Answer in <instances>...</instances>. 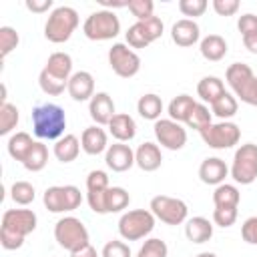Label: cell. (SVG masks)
Masks as SVG:
<instances>
[{"label": "cell", "instance_id": "cell-29", "mask_svg": "<svg viewBox=\"0 0 257 257\" xmlns=\"http://www.w3.org/2000/svg\"><path fill=\"white\" fill-rule=\"evenodd\" d=\"M137 110L145 120H159L161 112H163V100L159 94L155 92H147L139 98L137 102Z\"/></svg>", "mask_w": 257, "mask_h": 257}, {"label": "cell", "instance_id": "cell-7", "mask_svg": "<svg viewBox=\"0 0 257 257\" xmlns=\"http://www.w3.org/2000/svg\"><path fill=\"white\" fill-rule=\"evenodd\" d=\"M42 201L50 213H68L80 207L82 193L74 185H54L44 191Z\"/></svg>", "mask_w": 257, "mask_h": 257}, {"label": "cell", "instance_id": "cell-18", "mask_svg": "<svg viewBox=\"0 0 257 257\" xmlns=\"http://www.w3.org/2000/svg\"><path fill=\"white\" fill-rule=\"evenodd\" d=\"M171 38H173V42H175L177 46H183V48L193 46V44L199 42V38H201L199 24H197L195 20H191V18H181V20H177V22L173 24V28H171Z\"/></svg>", "mask_w": 257, "mask_h": 257}, {"label": "cell", "instance_id": "cell-27", "mask_svg": "<svg viewBox=\"0 0 257 257\" xmlns=\"http://www.w3.org/2000/svg\"><path fill=\"white\" fill-rule=\"evenodd\" d=\"M227 90H225V84L219 76H203L197 84V94L201 100L213 104L219 96H223Z\"/></svg>", "mask_w": 257, "mask_h": 257}, {"label": "cell", "instance_id": "cell-30", "mask_svg": "<svg viewBox=\"0 0 257 257\" xmlns=\"http://www.w3.org/2000/svg\"><path fill=\"white\" fill-rule=\"evenodd\" d=\"M195 100H193V96H189V94H179V96H175L171 102H169V118L171 120H177V122H187V118H189V114H191V110L195 108Z\"/></svg>", "mask_w": 257, "mask_h": 257}, {"label": "cell", "instance_id": "cell-41", "mask_svg": "<svg viewBox=\"0 0 257 257\" xmlns=\"http://www.w3.org/2000/svg\"><path fill=\"white\" fill-rule=\"evenodd\" d=\"M169 249H167V243L163 239H147L145 245L139 249L137 257H167Z\"/></svg>", "mask_w": 257, "mask_h": 257}, {"label": "cell", "instance_id": "cell-50", "mask_svg": "<svg viewBox=\"0 0 257 257\" xmlns=\"http://www.w3.org/2000/svg\"><path fill=\"white\" fill-rule=\"evenodd\" d=\"M26 8L30 12L42 14V12H48L52 8V0H26Z\"/></svg>", "mask_w": 257, "mask_h": 257}, {"label": "cell", "instance_id": "cell-4", "mask_svg": "<svg viewBox=\"0 0 257 257\" xmlns=\"http://www.w3.org/2000/svg\"><path fill=\"white\" fill-rule=\"evenodd\" d=\"M155 229V215L151 209H133L122 213L118 219V235L124 241H139L145 239Z\"/></svg>", "mask_w": 257, "mask_h": 257}, {"label": "cell", "instance_id": "cell-25", "mask_svg": "<svg viewBox=\"0 0 257 257\" xmlns=\"http://www.w3.org/2000/svg\"><path fill=\"white\" fill-rule=\"evenodd\" d=\"M80 149H82V147H80V141H78L76 135H64V137H60V139L54 143L52 153H54V157H56L60 163H72V161L78 157Z\"/></svg>", "mask_w": 257, "mask_h": 257}, {"label": "cell", "instance_id": "cell-14", "mask_svg": "<svg viewBox=\"0 0 257 257\" xmlns=\"http://www.w3.org/2000/svg\"><path fill=\"white\" fill-rule=\"evenodd\" d=\"M104 163L112 173H124L135 165V151L124 143L108 145L104 153Z\"/></svg>", "mask_w": 257, "mask_h": 257}, {"label": "cell", "instance_id": "cell-17", "mask_svg": "<svg viewBox=\"0 0 257 257\" xmlns=\"http://www.w3.org/2000/svg\"><path fill=\"white\" fill-rule=\"evenodd\" d=\"M80 147L90 157H96L100 153H106V149H108V137H106L104 128L98 126V124L86 126L82 131V135H80Z\"/></svg>", "mask_w": 257, "mask_h": 257}, {"label": "cell", "instance_id": "cell-10", "mask_svg": "<svg viewBox=\"0 0 257 257\" xmlns=\"http://www.w3.org/2000/svg\"><path fill=\"white\" fill-rule=\"evenodd\" d=\"M149 209L155 215V219H159L165 225H181L187 221V215H189L185 201L175 199V197H167V195L153 197Z\"/></svg>", "mask_w": 257, "mask_h": 257}, {"label": "cell", "instance_id": "cell-16", "mask_svg": "<svg viewBox=\"0 0 257 257\" xmlns=\"http://www.w3.org/2000/svg\"><path fill=\"white\" fill-rule=\"evenodd\" d=\"M68 94L72 100L76 102H84V100H90L94 96V78L90 72L86 70H78L70 76L68 80Z\"/></svg>", "mask_w": 257, "mask_h": 257}, {"label": "cell", "instance_id": "cell-8", "mask_svg": "<svg viewBox=\"0 0 257 257\" xmlns=\"http://www.w3.org/2000/svg\"><path fill=\"white\" fill-rule=\"evenodd\" d=\"M229 173L233 181L239 185H251L257 179V145L255 143H245L235 151Z\"/></svg>", "mask_w": 257, "mask_h": 257}, {"label": "cell", "instance_id": "cell-1", "mask_svg": "<svg viewBox=\"0 0 257 257\" xmlns=\"http://www.w3.org/2000/svg\"><path fill=\"white\" fill-rule=\"evenodd\" d=\"M36 213L30 209H8L2 215V227H0V243L4 249L14 251L24 245L26 235H30L36 229Z\"/></svg>", "mask_w": 257, "mask_h": 257}, {"label": "cell", "instance_id": "cell-45", "mask_svg": "<svg viewBox=\"0 0 257 257\" xmlns=\"http://www.w3.org/2000/svg\"><path fill=\"white\" fill-rule=\"evenodd\" d=\"M100 257H131V249H128V245L124 241L112 239L102 247Z\"/></svg>", "mask_w": 257, "mask_h": 257}, {"label": "cell", "instance_id": "cell-3", "mask_svg": "<svg viewBox=\"0 0 257 257\" xmlns=\"http://www.w3.org/2000/svg\"><path fill=\"white\" fill-rule=\"evenodd\" d=\"M78 26V12L72 6H58L48 14L44 24V36L48 42L62 44L66 42Z\"/></svg>", "mask_w": 257, "mask_h": 257}, {"label": "cell", "instance_id": "cell-33", "mask_svg": "<svg viewBox=\"0 0 257 257\" xmlns=\"http://www.w3.org/2000/svg\"><path fill=\"white\" fill-rule=\"evenodd\" d=\"M128 203H131V195L126 193V189H122V187L106 189V197H104L106 213H120L122 209L128 207Z\"/></svg>", "mask_w": 257, "mask_h": 257}, {"label": "cell", "instance_id": "cell-12", "mask_svg": "<svg viewBox=\"0 0 257 257\" xmlns=\"http://www.w3.org/2000/svg\"><path fill=\"white\" fill-rule=\"evenodd\" d=\"M163 20L159 16H153L149 20H141V22H135L133 26H128L124 38H126V44L131 48H147L151 42H155L157 38L163 36Z\"/></svg>", "mask_w": 257, "mask_h": 257}, {"label": "cell", "instance_id": "cell-23", "mask_svg": "<svg viewBox=\"0 0 257 257\" xmlns=\"http://www.w3.org/2000/svg\"><path fill=\"white\" fill-rule=\"evenodd\" d=\"M185 237L191 243H207L213 237V223L207 217H193L185 223Z\"/></svg>", "mask_w": 257, "mask_h": 257}, {"label": "cell", "instance_id": "cell-13", "mask_svg": "<svg viewBox=\"0 0 257 257\" xmlns=\"http://www.w3.org/2000/svg\"><path fill=\"white\" fill-rule=\"evenodd\" d=\"M155 137L157 143L169 151H181L187 145V131L183 128L181 122L171 120V118H159L155 120Z\"/></svg>", "mask_w": 257, "mask_h": 257}, {"label": "cell", "instance_id": "cell-26", "mask_svg": "<svg viewBox=\"0 0 257 257\" xmlns=\"http://www.w3.org/2000/svg\"><path fill=\"white\" fill-rule=\"evenodd\" d=\"M253 76H255V74H253L251 66L245 64V62H233V64H229V68H227V72H225V80H227V84L231 86V90H233L235 94H237Z\"/></svg>", "mask_w": 257, "mask_h": 257}, {"label": "cell", "instance_id": "cell-32", "mask_svg": "<svg viewBox=\"0 0 257 257\" xmlns=\"http://www.w3.org/2000/svg\"><path fill=\"white\" fill-rule=\"evenodd\" d=\"M237 108H239V102H237L235 94H231V92H225L223 96H219L211 104V112L217 118H221V120H229L231 116H235L237 114Z\"/></svg>", "mask_w": 257, "mask_h": 257}, {"label": "cell", "instance_id": "cell-15", "mask_svg": "<svg viewBox=\"0 0 257 257\" xmlns=\"http://www.w3.org/2000/svg\"><path fill=\"white\" fill-rule=\"evenodd\" d=\"M88 114L94 120V124L98 126H108L110 118L116 114L114 112V102L110 98L108 92H96L90 100H88Z\"/></svg>", "mask_w": 257, "mask_h": 257}, {"label": "cell", "instance_id": "cell-24", "mask_svg": "<svg viewBox=\"0 0 257 257\" xmlns=\"http://www.w3.org/2000/svg\"><path fill=\"white\" fill-rule=\"evenodd\" d=\"M199 50H201V56L209 62H219L225 54H227V40L219 34H209L201 40L199 44Z\"/></svg>", "mask_w": 257, "mask_h": 257}, {"label": "cell", "instance_id": "cell-2", "mask_svg": "<svg viewBox=\"0 0 257 257\" xmlns=\"http://www.w3.org/2000/svg\"><path fill=\"white\" fill-rule=\"evenodd\" d=\"M66 112L54 102H44L32 108V133L40 141H58L64 137Z\"/></svg>", "mask_w": 257, "mask_h": 257}, {"label": "cell", "instance_id": "cell-31", "mask_svg": "<svg viewBox=\"0 0 257 257\" xmlns=\"http://www.w3.org/2000/svg\"><path fill=\"white\" fill-rule=\"evenodd\" d=\"M241 201V193L235 185H217L213 191V203L215 207H239Z\"/></svg>", "mask_w": 257, "mask_h": 257}, {"label": "cell", "instance_id": "cell-38", "mask_svg": "<svg viewBox=\"0 0 257 257\" xmlns=\"http://www.w3.org/2000/svg\"><path fill=\"white\" fill-rule=\"evenodd\" d=\"M38 84H40L42 92L48 94V96H58V94L64 92V88H68V82H62V80L50 76L46 70H40V74H38Z\"/></svg>", "mask_w": 257, "mask_h": 257}, {"label": "cell", "instance_id": "cell-35", "mask_svg": "<svg viewBox=\"0 0 257 257\" xmlns=\"http://www.w3.org/2000/svg\"><path fill=\"white\" fill-rule=\"evenodd\" d=\"M185 124H187L189 128H195V131L201 133L203 128H207L209 124H213V112L209 110V106L197 102L195 108L191 110V114H189V118H187Z\"/></svg>", "mask_w": 257, "mask_h": 257}, {"label": "cell", "instance_id": "cell-28", "mask_svg": "<svg viewBox=\"0 0 257 257\" xmlns=\"http://www.w3.org/2000/svg\"><path fill=\"white\" fill-rule=\"evenodd\" d=\"M34 143L36 141H32V137L28 135V133H24V131H20V133H14L10 139H8V155L14 159V161H20V163H24V159L28 157V153H30V149L34 147Z\"/></svg>", "mask_w": 257, "mask_h": 257}, {"label": "cell", "instance_id": "cell-43", "mask_svg": "<svg viewBox=\"0 0 257 257\" xmlns=\"http://www.w3.org/2000/svg\"><path fill=\"white\" fill-rule=\"evenodd\" d=\"M207 0H179V10L183 16H189L191 20L197 16H203L207 10Z\"/></svg>", "mask_w": 257, "mask_h": 257}, {"label": "cell", "instance_id": "cell-6", "mask_svg": "<svg viewBox=\"0 0 257 257\" xmlns=\"http://www.w3.org/2000/svg\"><path fill=\"white\" fill-rule=\"evenodd\" d=\"M54 239L58 245L66 251H76L84 245H88V231L76 217H62L54 225Z\"/></svg>", "mask_w": 257, "mask_h": 257}, {"label": "cell", "instance_id": "cell-52", "mask_svg": "<svg viewBox=\"0 0 257 257\" xmlns=\"http://www.w3.org/2000/svg\"><path fill=\"white\" fill-rule=\"evenodd\" d=\"M243 44H245V48L251 54H257V32L255 34H249V36H243Z\"/></svg>", "mask_w": 257, "mask_h": 257}, {"label": "cell", "instance_id": "cell-40", "mask_svg": "<svg viewBox=\"0 0 257 257\" xmlns=\"http://www.w3.org/2000/svg\"><path fill=\"white\" fill-rule=\"evenodd\" d=\"M128 12L137 18V22H141V20H149V18H153L155 14V4H153V0H128Z\"/></svg>", "mask_w": 257, "mask_h": 257}, {"label": "cell", "instance_id": "cell-44", "mask_svg": "<svg viewBox=\"0 0 257 257\" xmlns=\"http://www.w3.org/2000/svg\"><path fill=\"white\" fill-rule=\"evenodd\" d=\"M108 187H110V185H108V175H106L104 171L94 169V171L88 173V177H86V193L104 191V189H108Z\"/></svg>", "mask_w": 257, "mask_h": 257}, {"label": "cell", "instance_id": "cell-5", "mask_svg": "<svg viewBox=\"0 0 257 257\" xmlns=\"http://www.w3.org/2000/svg\"><path fill=\"white\" fill-rule=\"evenodd\" d=\"M82 32L88 40H110L120 32V20L112 10H96L86 16Z\"/></svg>", "mask_w": 257, "mask_h": 257}, {"label": "cell", "instance_id": "cell-51", "mask_svg": "<svg viewBox=\"0 0 257 257\" xmlns=\"http://www.w3.org/2000/svg\"><path fill=\"white\" fill-rule=\"evenodd\" d=\"M70 257H98V253H96V249L88 243V245H84V247H80V249L72 251V253H70Z\"/></svg>", "mask_w": 257, "mask_h": 257}, {"label": "cell", "instance_id": "cell-20", "mask_svg": "<svg viewBox=\"0 0 257 257\" xmlns=\"http://www.w3.org/2000/svg\"><path fill=\"white\" fill-rule=\"evenodd\" d=\"M161 163H163V155H161L159 145H155V143H143L135 151V165L145 173L157 171L161 167Z\"/></svg>", "mask_w": 257, "mask_h": 257}, {"label": "cell", "instance_id": "cell-39", "mask_svg": "<svg viewBox=\"0 0 257 257\" xmlns=\"http://www.w3.org/2000/svg\"><path fill=\"white\" fill-rule=\"evenodd\" d=\"M20 42L18 32L12 26H0V56L6 58Z\"/></svg>", "mask_w": 257, "mask_h": 257}, {"label": "cell", "instance_id": "cell-36", "mask_svg": "<svg viewBox=\"0 0 257 257\" xmlns=\"http://www.w3.org/2000/svg\"><path fill=\"white\" fill-rule=\"evenodd\" d=\"M10 197L16 205H30L36 197V191H34V185H30L28 181H16L12 187H10Z\"/></svg>", "mask_w": 257, "mask_h": 257}, {"label": "cell", "instance_id": "cell-22", "mask_svg": "<svg viewBox=\"0 0 257 257\" xmlns=\"http://www.w3.org/2000/svg\"><path fill=\"white\" fill-rule=\"evenodd\" d=\"M42 70H46L50 76H54V78H58V80H62V82H68L70 76L74 74V72H72V58H70V54H66V52H52V54L48 56L46 66H44Z\"/></svg>", "mask_w": 257, "mask_h": 257}, {"label": "cell", "instance_id": "cell-11", "mask_svg": "<svg viewBox=\"0 0 257 257\" xmlns=\"http://www.w3.org/2000/svg\"><path fill=\"white\" fill-rule=\"evenodd\" d=\"M108 64L112 68V72L120 78H133L139 70H141V58L139 54L122 42H116L110 46L108 50Z\"/></svg>", "mask_w": 257, "mask_h": 257}, {"label": "cell", "instance_id": "cell-37", "mask_svg": "<svg viewBox=\"0 0 257 257\" xmlns=\"http://www.w3.org/2000/svg\"><path fill=\"white\" fill-rule=\"evenodd\" d=\"M18 118H20V114H18V108L14 104H10V102L0 104V135L2 137L10 135L16 128Z\"/></svg>", "mask_w": 257, "mask_h": 257}, {"label": "cell", "instance_id": "cell-21", "mask_svg": "<svg viewBox=\"0 0 257 257\" xmlns=\"http://www.w3.org/2000/svg\"><path fill=\"white\" fill-rule=\"evenodd\" d=\"M108 133L116 139V143H128L137 135V122L126 112H116L108 122Z\"/></svg>", "mask_w": 257, "mask_h": 257}, {"label": "cell", "instance_id": "cell-42", "mask_svg": "<svg viewBox=\"0 0 257 257\" xmlns=\"http://www.w3.org/2000/svg\"><path fill=\"white\" fill-rule=\"evenodd\" d=\"M237 215H239L237 213V207H215V211H213V223L219 225V227H223V229H227V227L235 225Z\"/></svg>", "mask_w": 257, "mask_h": 257}, {"label": "cell", "instance_id": "cell-19", "mask_svg": "<svg viewBox=\"0 0 257 257\" xmlns=\"http://www.w3.org/2000/svg\"><path fill=\"white\" fill-rule=\"evenodd\" d=\"M227 175H229V167L219 157H209L199 167V179L205 185H215V187L217 185H223L225 179H227Z\"/></svg>", "mask_w": 257, "mask_h": 257}, {"label": "cell", "instance_id": "cell-53", "mask_svg": "<svg viewBox=\"0 0 257 257\" xmlns=\"http://www.w3.org/2000/svg\"><path fill=\"white\" fill-rule=\"evenodd\" d=\"M197 257H217L215 253H211V251H203V253H199Z\"/></svg>", "mask_w": 257, "mask_h": 257}, {"label": "cell", "instance_id": "cell-48", "mask_svg": "<svg viewBox=\"0 0 257 257\" xmlns=\"http://www.w3.org/2000/svg\"><path fill=\"white\" fill-rule=\"evenodd\" d=\"M241 237H243L245 243L257 245V217L245 219V223L241 225Z\"/></svg>", "mask_w": 257, "mask_h": 257}, {"label": "cell", "instance_id": "cell-34", "mask_svg": "<svg viewBox=\"0 0 257 257\" xmlns=\"http://www.w3.org/2000/svg\"><path fill=\"white\" fill-rule=\"evenodd\" d=\"M46 163H48V149H46V145H42L40 141H36L22 165H24L26 171L38 173V171H42L46 167Z\"/></svg>", "mask_w": 257, "mask_h": 257}, {"label": "cell", "instance_id": "cell-49", "mask_svg": "<svg viewBox=\"0 0 257 257\" xmlns=\"http://www.w3.org/2000/svg\"><path fill=\"white\" fill-rule=\"evenodd\" d=\"M213 10L219 16H233L239 10V0H213Z\"/></svg>", "mask_w": 257, "mask_h": 257}, {"label": "cell", "instance_id": "cell-9", "mask_svg": "<svg viewBox=\"0 0 257 257\" xmlns=\"http://www.w3.org/2000/svg\"><path fill=\"white\" fill-rule=\"evenodd\" d=\"M201 139L207 147L223 151V149H231L239 143L241 128H239V124H235L231 120H221V122H213L207 128H203Z\"/></svg>", "mask_w": 257, "mask_h": 257}, {"label": "cell", "instance_id": "cell-46", "mask_svg": "<svg viewBox=\"0 0 257 257\" xmlns=\"http://www.w3.org/2000/svg\"><path fill=\"white\" fill-rule=\"evenodd\" d=\"M235 96H237L241 102L249 104V106H257V76H253Z\"/></svg>", "mask_w": 257, "mask_h": 257}, {"label": "cell", "instance_id": "cell-47", "mask_svg": "<svg viewBox=\"0 0 257 257\" xmlns=\"http://www.w3.org/2000/svg\"><path fill=\"white\" fill-rule=\"evenodd\" d=\"M237 28L241 32V36H249V34H255L257 32V16L247 12L243 16H239L237 20Z\"/></svg>", "mask_w": 257, "mask_h": 257}]
</instances>
